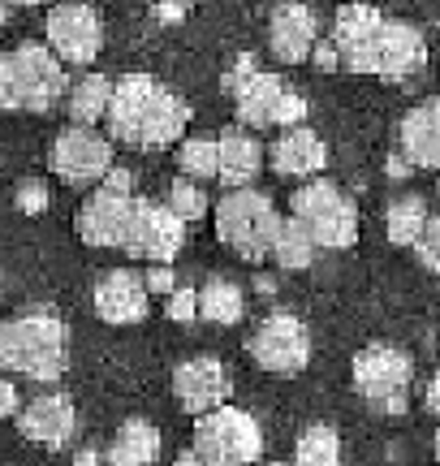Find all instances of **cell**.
<instances>
[{
  "label": "cell",
  "instance_id": "f1b7e54d",
  "mask_svg": "<svg viewBox=\"0 0 440 466\" xmlns=\"http://www.w3.org/2000/svg\"><path fill=\"white\" fill-rule=\"evenodd\" d=\"M165 203H169V208L186 220V225H195L199 217H207V195L199 190V182H186V177L169 186V199H165Z\"/></svg>",
  "mask_w": 440,
  "mask_h": 466
},
{
  "label": "cell",
  "instance_id": "ba28073f",
  "mask_svg": "<svg viewBox=\"0 0 440 466\" xmlns=\"http://www.w3.org/2000/svg\"><path fill=\"white\" fill-rule=\"evenodd\" d=\"M190 445L220 466H255L264 458V428L255 423V415H246V410H237V406L225 401L216 410L195 415Z\"/></svg>",
  "mask_w": 440,
  "mask_h": 466
},
{
  "label": "cell",
  "instance_id": "d590c367",
  "mask_svg": "<svg viewBox=\"0 0 440 466\" xmlns=\"http://www.w3.org/2000/svg\"><path fill=\"white\" fill-rule=\"evenodd\" d=\"M100 186H108V190H125V195H135V177H130V173H125V168H108V173H104V182Z\"/></svg>",
  "mask_w": 440,
  "mask_h": 466
},
{
  "label": "cell",
  "instance_id": "d6986e66",
  "mask_svg": "<svg viewBox=\"0 0 440 466\" xmlns=\"http://www.w3.org/2000/svg\"><path fill=\"white\" fill-rule=\"evenodd\" d=\"M397 147L410 168H440V96H427L402 116Z\"/></svg>",
  "mask_w": 440,
  "mask_h": 466
},
{
  "label": "cell",
  "instance_id": "7a4b0ae2",
  "mask_svg": "<svg viewBox=\"0 0 440 466\" xmlns=\"http://www.w3.org/2000/svg\"><path fill=\"white\" fill-rule=\"evenodd\" d=\"M190 126V104L155 83L152 74H125L113 83V100L104 113V134L121 143V147L155 151V147H177L186 138Z\"/></svg>",
  "mask_w": 440,
  "mask_h": 466
},
{
  "label": "cell",
  "instance_id": "f546056e",
  "mask_svg": "<svg viewBox=\"0 0 440 466\" xmlns=\"http://www.w3.org/2000/svg\"><path fill=\"white\" fill-rule=\"evenodd\" d=\"M415 255H419V264L427 272H440V217H427L424 233H419V242H415Z\"/></svg>",
  "mask_w": 440,
  "mask_h": 466
},
{
  "label": "cell",
  "instance_id": "b9f144b4",
  "mask_svg": "<svg viewBox=\"0 0 440 466\" xmlns=\"http://www.w3.org/2000/svg\"><path fill=\"white\" fill-rule=\"evenodd\" d=\"M268 466H285V462H268ZM289 466H294V462H289Z\"/></svg>",
  "mask_w": 440,
  "mask_h": 466
},
{
  "label": "cell",
  "instance_id": "1f68e13d",
  "mask_svg": "<svg viewBox=\"0 0 440 466\" xmlns=\"http://www.w3.org/2000/svg\"><path fill=\"white\" fill-rule=\"evenodd\" d=\"M52 203V195H48V186L44 182H26L22 186V190H17V208H22V212H44V208H48Z\"/></svg>",
  "mask_w": 440,
  "mask_h": 466
},
{
  "label": "cell",
  "instance_id": "d6a6232c",
  "mask_svg": "<svg viewBox=\"0 0 440 466\" xmlns=\"http://www.w3.org/2000/svg\"><path fill=\"white\" fill-rule=\"evenodd\" d=\"M143 281H147V294H165V299H169L173 289H177L169 264H147V277H143Z\"/></svg>",
  "mask_w": 440,
  "mask_h": 466
},
{
  "label": "cell",
  "instance_id": "cb8c5ba5",
  "mask_svg": "<svg viewBox=\"0 0 440 466\" xmlns=\"http://www.w3.org/2000/svg\"><path fill=\"white\" fill-rule=\"evenodd\" d=\"M242 316H246V294H242L237 281H229V277H207V281L199 285V319L220 324V329H234Z\"/></svg>",
  "mask_w": 440,
  "mask_h": 466
},
{
  "label": "cell",
  "instance_id": "8fae6325",
  "mask_svg": "<svg viewBox=\"0 0 440 466\" xmlns=\"http://www.w3.org/2000/svg\"><path fill=\"white\" fill-rule=\"evenodd\" d=\"M246 354L272 376H298L311 363V333L298 316L276 311L255 324V333L246 337Z\"/></svg>",
  "mask_w": 440,
  "mask_h": 466
},
{
  "label": "cell",
  "instance_id": "8d00e7d4",
  "mask_svg": "<svg viewBox=\"0 0 440 466\" xmlns=\"http://www.w3.org/2000/svg\"><path fill=\"white\" fill-rule=\"evenodd\" d=\"M173 466H220V462H212V458H204V453L195 450V445H190V450H182L177 453V458H173Z\"/></svg>",
  "mask_w": 440,
  "mask_h": 466
},
{
  "label": "cell",
  "instance_id": "3957f363",
  "mask_svg": "<svg viewBox=\"0 0 440 466\" xmlns=\"http://www.w3.org/2000/svg\"><path fill=\"white\" fill-rule=\"evenodd\" d=\"M69 367V333L65 319L48 307H31L0 319V371L52 384Z\"/></svg>",
  "mask_w": 440,
  "mask_h": 466
},
{
  "label": "cell",
  "instance_id": "30bf717a",
  "mask_svg": "<svg viewBox=\"0 0 440 466\" xmlns=\"http://www.w3.org/2000/svg\"><path fill=\"white\" fill-rule=\"evenodd\" d=\"M44 35L65 69H86L104 48V22L95 14V5H86V0H61L56 9H48Z\"/></svg>",
  "mask_w": 440,
  "mask_h": 466
},
{
  "label": "cell",
  "instance_id": "9a60e30c",
  "mask_svg": "<svg viewBox=\"0 0 440 466\" xmlns=\"http://www.w3.org/2000/svg\"><path fill=\"white\" fill-rule=\"evenodd\" d=\"M234 393V376H229V367L220 363V359H186V363H177L173 371V398L177 406L186 410V415H204V410H216L225 406Z\"/></svg>",
  "mask_w": 440,
  "mask_h": 466
},
{
  "label": "cell",
  "instance_id": "4316f807",
  "mask_svg": "<svg viewBox=\"0 0 440 466\" xmlns=\"http://www.w3.org/2000/svg\"><path fill=\"white\" fill-rule=\"evenodd\" d=\"M294 466H341V436L328 423H311L294 441Z\"/></svg>",
  "mask_w": 440,
  "mask_h": 466
},
{
  "label": "cell",
  "instance_id": "277c9868",
  "mask_svg": "<svg viewBox=\"0 0 440 466\" xmlns=\"http://www.w3.org/2000/svg\"><path fill=\"white\" fill-rule=\"evenodd\" d=\"M69 78L48 44H17L0 56V108L5 113H48L65 100Z\"/></svg>",
  "mask_w": 440,
  "mask_h": 466
},
{
  "label": "cell",
  "instance_id": "83f0119b",
  "mask_svg": "<svg viewBox=\"0 0 440 466\" xmlns=\"http://www.w3.org/2000/svg\"><path fill=\"white\" fill-rule=\"evenodd\" d=\"M216 160H220L216 138H182L177 143V168L190 182H212L216 177Z\"/></svg>",
  "mask_w": 440,
  "mask_h": 466
},
{
  "label": "cell",
  "instance_id": "74e56055",
  "mask_svg": "<svg viewBox=\"0 0 440 466\" xmlns=\"http://www.w3.org/2000/svg\"><path fill=\"white\" fill-rule=\"evenodd\" d=\"M427 410L440 419V371L432 376V380H427Z\"/></svg>",
  "mask_w": 440,
  "mask_h": 466
},
{
  "label": "cell",
  "instance_id": "7402d4cb",
  "mask_svg": "<svg viewBox=\"0 0 440 466\" xmlns=\"http://www.w3.org/2000/svg\"><path fill=\"white\" fill-rule=\"evenodd\" d=\"M165 450V441H160V428L147 423V419H125L113 436V445H108V466H155Z\"/></svg>",
  "mask_w": 440,
  "mask_h": 466
},
{
  "label": "cell",
  "instance_id": "484cf974",
  "mask_svg": "<svg viewBox=\"0 0 440 466\" xmlns=\"http://www.w3.org/2000/svg\"><path fill=\"white\" fill-rule=\"evenodd\" d=\"M427 203L419 199V195H402V199L389 203V212H385V233H389L393 247H415L419 242V233H424L427 225Z\"/></svg>",
  "mask_w": 440,
  "mask_h": 466
},
{
  "label": "cell",
  "instance_id": "7c38bea8",
  "mask_svg": "<svg viewBox=\"0 0 440 466\" xmlns=\"http://www.w3.org/2000/svg\"><path fill=\"white\" fill-rule=\"evenodd\" d=\"M117 143L100 134L95 126H69L52 143V173L69 186H95L113 168Z\"/></svg>",
  "mask_w": 440,
  "mask_h": 466
},
{
  "label": "cell",
  "instance_id": "ab89813d",
  "mask_svg": "<svg viewBox=\"0 0 440 466\" xmlns=\"http://www.w3.org/2000/svg\"><path fill=\"white\" fill-rule=\"evenodd\" d=\"M432 450H436V462H440V428H436V436H432Z\"/></svg>",
  "mask_w": 440,
  "mask_h": 466
},
{
  "label": "cell",
  "instance_id": "836d02e7",
  "mask_svg": "<svg viewBox=\"0 0 440 466\" xmlns=\"http://www.w3.org/2000/svg\"><path fill=\"white\" fill-rule=\"evenodd\" d=\"M17 410H22V398H17L14 380H0V423H5V419H14Z\"/></svg>",
  "mask_w": 440,
  "mask_h": 466
},
{
  "label": "cell",
  "instance_id": "5bb4252c",
  "mask_svg": "<svg viewBox=\"0 0 440 466\" xmlns=\"http://www.w3.org/2000/svg\"><path fill=\"white\" fill-rule=\"evenodd\" d=\"M130 217H135V195L100 186V190L78 208L74 229H78V238H83L86 247L121 250L125 247V233H130Z\"/></svg>",
  "mask_w": 440,
  "mask_h": 466
},
{
  "label": "cell",
  "instance_id": "603a6c76",
  "mask_svg": "<svg viewBox=\"0 0 440 466\" xmlns=\"http://www.w3.org/2000/svg\"><path fill=\"white\" fill-rule=\"evenodd\" d=\"M108 100H113V78L108 74H83L65 91V113L74 126H104Z\"/></svg>",
  "mask_w": 440,
  "mask_h": 466
},
{
  "label": "cell",
  "instance_id": "ac0fdd59",
  "mask_svg": "<svg viewBox=\"0 0 440 466\" xmlns=\"http://www.w3.org/2000/svg\"><path fill=\"white\" fill-rule=\"evenodd\" d=\"M147 281L130 272V268H117V272H104L100 285H95V316L113 329H125V324H138L147 319Z\"/></svg>",
  "mask_w": 440,
  "mask_h": 466
},
{
  "label": "cell",
  "instance_id": "4dcf8cb0",
  "mask_svg": "<svg viewBox=\"0 0 440 466\" xmlns=\"http://www.w3.org/2000/svg\"><path fill=\"white\" fill-rule=\"evenodd\" d=\"M169 319L173 324H195V319H199V289L177 285L169 294Z\"/></svg>",
  "mask_w": 440,
  "mask_h": 466
},
{
  "label": "cell",
  "instance_id": "9c48e42d",
  "mask_svg": "<svg viewBox=\"0 0 440 466\" xmlns=\"http://www.w3.org/2000/svg\"><path fill=\"white\" fill-rule=\"evenodd\" d=\"M415 380V363L406 350L397 346H367L355 354V389L363 401H372L385 415H402L406 410V393Z\"/></svg>",
  "mask_w": 440,
  "mask_h": 466
},
{
  "label": "cell",
  "instance_id": "d4e9b609",
  "mask_svg": "<svg viewBox=\"0 0 440 466\" xmlns=\"http://www.w3.org/2000/svg\"><path fill=\"white\" fill-rule=\"evenodd\" d=\"M315 255H320L315 238H311V233H306L294 217L281 220V229H276V238H272V250H268L272 264L285 268V272H303V268L315 264Z\"/></svg>",
  "mask_w": 440,
  "mask_h": 466
},
{
  "label": "cell",
  "instance_id": "f35d334b",
  "mask_svg": "<svg viewBox=\"0 0 440 466\" xmlns=\"http://www.w3.org/2000/svg\"><path fill=\"white\" fill-rule=\"evenodd\" d=\"M9 22V0H0V26Z\"/></svg>",
  "mask_w": 440,
  "mask_h": 466
},
{
  "label": "cell",
  "instance_id": "8992f818",
  "mask_svg": "<svg viewBox=\"0 0 440 466\" xmlns=\"http://www.w3.org/2000/svg\"><path fill=\"white\" fill-rule=\"evenodd\" d=\"M289 217L298 220L320 250H350L358 242V208L341 186L306 177L294 195H289Z\"/></svg>",
  "mask_w": 440,
  "mask_h": 466
},
{
  "label": "cell",
  "instance_id": "e575fe53",
  "mask_svg": "<svg viewBox=\"0 0 440 466\" xmlns=\"http://www.w3.org/2000/svg\"><path fill=\"white\" fill-rule=\"evenodd\" d=\"M311 61L320 69H341V56H337V48H333V39H328V44H315V48H311Z\"/></svg>",
  "mask_w": 440,
  "mask_h": 466
},
{
  "label": "cell",
  "instance_id": "6da1fadb",
  "mask_svg": "<svg viewBox=\"0 0 440 466\" xmlns=\"http://www.w3.org/2000/svg\"><path fill=\"white\" fill-rule=\"evenodd\" d=\"M333 48L341 69L350 74H375V78H410L427 61L424 35L410 22L375 14L372 5H341L333 22Z\"/></svg>",
  "mask_w": 440,
  "mask_h": 466
},
{
  "label": "cell",
  "instance_id": "44dd1931",
  "mask_svg": "<svg viewBox=\"0 0 440 466\" xmlns=\"http://www.w3.org/2000/svg\"><path fill=\"white\" fill-rule=\"evenodd\" d=\"M220 143V160H216V182L225 190H237V186H255L259 168H264V147L259 138L246 130H229L216 138Z\"/></svg>",
  "mask_w": 440,
  "mask_h": 466
},
{
  "label": "cell",
  "instance_id": "2e32d148",
  "mask_svg": "<svg viewBox=\"0 0 440 466\" xmlns=\"http://www.w3.org/2000/svg\"><path fill=\"white\" fill-rule=\"evenodd\" d=\"M268 44H272V56H276V61L303 66V61H311V48L320 44V22H315V14L306 9L303 0H281V5L272 9Z\"/></svg>",
  "mask_w": 440,
  "mask_h": 466
},
{
  "label": "cell",
  "instance_id": "60d3db41",
  "mask_svg": "<svg viewBox=\"0 0 440 466\" xmlns=\"http://www.w3.org/2000/svg\"><path fill=\"white\" fill-rule=\"evenodd\" d=\"M9 5H44V0H9Z\"/></svg>",
  "mask_w": 440,
  "mask_h": 466
},
{
  "label": "cell",
  "instance_id": "e0dca14e",
  "mask_svg": "<svg viewBox=\"0 0 440 466\" xmlns=\"http://www.w3.org/2000/svg\"><path fill=\"white\" fill-rule=\"evenodd\" d=\"M74 428H78V410L65 393H39L17 410V432L31 445H44V450H61L74 436Z\"/></svg>",
  "mask_w": 440,
  "mask_h": 466
},
{
  "label": "cell",
  "instance_id": "5b68a950",
  "mask_svg": "<svg viewBox=\"0 0 440 466\" xmlns=\"http://www.w3.org/2000/svg\"><path fill=\"white\" fill-rule=\"evenodd\" d=\"M281 220L285 217L276 212V203L264 190H255V186H237V190H229L216 203V238L234 255L251 259V264L268 259L272 238L281 229Z\"/></svg>",
  "mask_w": 440,
  "mask_h": 466
},
{
  "label": "cell",
  "instance_id": "52a82bcc",
  "mask_svg": "<svg viewBox=\"0 0 440 466\" xmlns=\"http://www.w3.org/2000/svg\"><path fill=\"white\" fill-rule=\"evenodd\" d=\"M225 91L234 96V108H237V121L251 126V130H264V126H303L306 121V100L303 91L285 86V78L276 74H229L225 78Z\"/></svg>",
  "mask_w": 440,
  "mask_h": 466
},
{
  "label": "cell",
  "instance_id": "ffe728a7",
  "mask_svg": "<svg viewBox=\"0 0 440 466\" xmlns=\"http://www.w3.org/2000/svg\"><path fill=\"white\" fill-rule=\"evenodd\" d=\"M268 165L276 168V177H320L328 168V143L306 126H289L268 147Z\"/></svg>",
  "mask_w": 440,
  "mask_h": 466
},
{
  "label": "cell",
  "instance_id": "4fadbf2b",
  "mask_svg": "<svg viewBox=\"0 0 440 466\" xmlns=\"http://www.w3.org/2000/svg\"><path fill=\"white\" fill-rule=\"evenodd\" d=\"M182 247H186V220L169 203L135 199V217H130V233H125L121 250L143 264H173Z\"/></svg>",
  "mask_w": 440,
  "mask_h": 466
}]
</instances>
